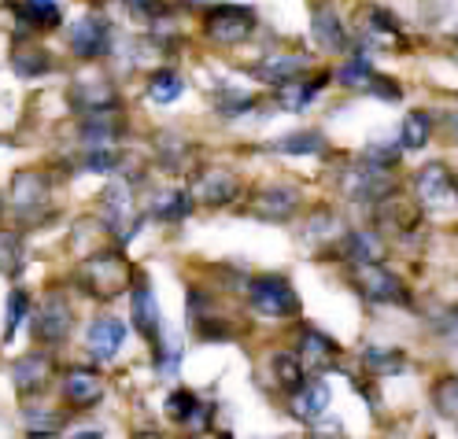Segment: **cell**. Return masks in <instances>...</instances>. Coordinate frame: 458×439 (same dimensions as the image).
<instances>
[{"label":"cell","instance_id":"1","mask_svg":"<svg viewBox=\"0 0 458 439\" xmlns=\"http://www.w3.org/2000/svg\"><path fill=\"white\" fill-rule=\"evenodd\" d=\"M78 281H81V288L89 291V296L114 300V296H123V291L130 288L133 270H130V262L119 251H97L78 266Z\"/></svg>","mask_w":458,"mask_h":439},{"label":"cell","instance_id":"2","mask_svg":"<svg viewBox=\"0 0 458 439\" xmlns=\"http://www.w3.org/2000/svg\"><path fill=\"white\" fill-rule=\"evenodd\" d=\"M71 329H74V310H71L67 296H64L60 288L45 291L41 303H38V310H34V317H30L34 340L45 343V347H55V343H64V340L71 336Z\"/></svg>","mask_w":458,"mask_h":439},{"label":"cell","instance_id":"3","mask_svg":"<svg viewBox=\"0 0 458 439\" xmlns=\"http://www.w3.org/2000/svg\"><path fill=\"white\" fill-rule=\"evenodd\" d=\"M248 303H251L255 314H263V317H296L300 314L296 288L289 284V277H277V274L255 277L248 284Z\"/></svg>","mask_w":458,"mask_h":439},{"label":"cell","instance_id":"4","mask_svg":"<svg viewBox=\"0 0 458 439\" xmlns=\"http://www.w3.org/2000/svg\"><path fill=\"white\" fill-rule=\"evenodd\" d=\"M48 196H52V182L45 170H15L12 178V207L22 222H38L48 215Z\"/></svg>","mask_w":458,"mask_h":439},{"label":"cell","instance_id":"5","mask_svg":"<svg viewBox=\"0 0 458 439\" xmlns=\"http://www.w3.org/2000/svg\"><path fill=\"white\" fill-rule=\"evenodd\" d=\"M395 189V173L374 163H355L340 173V192L348 199H388Z\"/></svg>","mask_w":458,"mask_h":439},{"label":"cell","instance_id":"6","mask_svg":"<svg viewBox=\"0 0 458 439\" xmlns=\"http://www.w3.org/2000/svg\"><path fill=\"white\" fill-rule=\"evenodd\" d=\"M204 30H208V38L215 45H241L255 30V12L251 8H241V4L211 8L208 19H204Z\"/></svg>","mask_w":458,"mask_h":439},{"label":"cell","instance_id":"7","mask_svg":"<svg viewBox=\"0 0 458 439\" xmlns=\"http://www.w3.org/2000/svg\"><path fill=\"white\" fill-rule=\"evenodd\" d=\"M189 196H196L204 207H225V203H233L241 196V182H237V173H229L222 166H208L192 178Z\"/></svg>","mask_w":458,"mask_h":439},{"label":"cell","instance_id":"8","mask_svg":"<svg viewBox=\"0 0 458 439\" xmlns=\"http://www.w3.org/2000/svg\"><path fill=\"white\" fill-rule=\"evenodd\" d=\"M111 48V22L104 15H81L71 26V52L78 60H100Z\"/></svg>","mask_w":458,"mask_h":439},{"label":"cell","instance_id":"9","mask_svg":"<svg viewBox=\"0 0 458 439\" xmlns=\"http://www.w3.org/2000/svg\"><path fill=\"white\" fill-rule=\"evenodd\" d=\"M71 104H74V111L97 119V114L119 111V93H114V85L107 78H81L71 85Z\"/></svg>","mask_w":458,"mask_h":439},{"label":"cell","instance_id":"10","mask_svg":"<svg viewBox=\"0 0 458 439\" xmlns=\"http://www.w3.org/2000/svg\"><path fill=\"white\" fill-rule=\"evenodd\" d=\"M104 222H107V229L123 244L140 229L137 218H133V196H130V185L126 182H114V185L104 189Z\"/></svg>","mask_w":458,"mask_h":439},{"label":"cell","instance_id":"11","mask_svg":"<svg viewBox=\"0 0 458 439\" xmlns=\"http://www.w3.org/2000/svg\"><path fill=\"white\" fill-rule=\"evenodd\" d=\"M296 362H300L303 373H329L340 362V343H333L318 329H303L300 347H296Z\"/></svg>","mask_w":458,"mask_h":439},{"label":"cell","instance_id":"12","mask_svg":"<svg viewBox=\"0 0 458 439\" xmlns=\"http://www.w3.org/2000/svg\"><path fill=\"white\" fill-rule=\"evenodd\" d=\"M130 314H133V329L145 336V340H159L163 333V317H159V303H156V291L145 277H137L130 284Z\"/></svg>","mask_w":458,"mask_h":439},{"label":"cell","instance_id":"13","mask_svg":"<svg viewBox=\"0 0 458 439\" xmlns=\"http://www.w3.org/2000/svg\"><path fill=\"white\" fill-rule=\"evenodd\" d=\"M55 366H52V355H45V350H30V355H22L15 359L12 366V380H15V392L22 399H30V395H41L48 388V380H52Z\"/></svg>","mask_w":458,"mask_h":439},{"label":"cell","instance_id":"14","mask_svg":"<svg viewBox=\"0 0 458 439\" xmlns=\"http://www.w3.org/2000/svg\"><path fill=\"white\" fill-rule=\"evenodd\" d=\"M355 284L369 303H407V288L385 266H355Z\"/></svg>","mask_w":458,"mask_h":439},{"label":"cell","instance_id":"15","mask_svg":"<svg viewBox=\"0 0 458 439\" xmlns=\"http://www.w3.org/2000/svg\"><path fill=\"white\" fill-rule=\"evenodd\" d=\"M123 343H126V325L119 317H111V314L97 317L93 325L85 329V347H89V355L97 362H111L123 350Z\"/></svg>","mask_w":458,"mask_h":439},{"label":"cell","instance_id":"16","mask_svg":"<svg viewBox=\"0 0 458 439\" xmlns=\"http://www.w3.org/2000/svg\"><path fill=\"white\" fill-rule=\"evenodd\" d=\"M333 255H336V258L355 262V266H381V258H385V244H381L377 232H369V229H355V232H344L340 244H333Z\"/></svg>","mask_w":458,"mask_h":439},{"label":"cell","instance_id":"17","mask_svg":"<svg viewBox=\"0 0 458 439\" xmlns=\"http://www.w3.org/2000/svg\"><path fill=\"white\" fill-rule=\"evenodd\" d=\"M414 192H418V199L425 203V207H447V203L454 199V178H451V170L444 163L421 166L418 178H414Z\"/></svg>","mask_w":458,"mask_h":439},{"label":"cell","instance_id":"18","mask_svg":"<svg viewBox=\"0 0 458 439\" xmlns=\"http://www.w3.org/2000/svg\"><path fill=\"white\" fill-rule=\"evenodd\" d=\"M64 399L74 409H89L104 399V376L97 369H67L64 376Z\"/></svg>","mask_w":458,"mask_h":439},{"label":"cell","instance_id":"19","mask_svg":"<svg viewBox=\"0 0 458 439\" xmlns=\"http://www.w3.org/2000/svg\"><path fill=\"white\" fill-rule=\"evenodd\" d=\"M307 67H310V55L274 52V55H267L263 63H255V67H251V74L259 78V81H270V85H289V81H296Z\"/></svg>","mask_w":458,"mask_h":439},{"label":"cell","instance_id":"20","mask_svg":"<svg viewBox=\"0 0 458 439\" xmlns=\"http://www.w3.org/2000/svg\"><path fill=\"white\" fill-rule=\"evenodd\" d=\"M300 207V192L289 189V185H274V189H263L259 196L251 199V211L267 218V222H284V218H293Z\"/></svg>","mask_w":458,"mask_h":439},{"label":"cell","instance_id":"21","mask_svg":"<svg viewBox=\"0 0 458 439\" xmlns=\"http://www.w3.org/2000/svg\"><path fill=\"white\" fill-rule=\"evenodd\" d=\"M166 418L204 432L208 428V402H199L196 392H189V388H174L166 395Z\"/></svg>","mask_w":458,"mask_h":439},{"label":"cell","instance_id":"22","mask_svg":"<svg viewBox=\"0 0 458 439\" xmlns=\"http://www.w3.org/2000/svg\"><path fill=\"white\" fill-rule=\"evenodd\" d=\"M289 409H293V418H300V421H318L329 409V384L326 380H310V384H303L293 395Z\"/></svg>","mask_w":458,"mask_h":439},{"label":"cell","instance_id":"23","mask_svg":"<svg viewBox=\"0 0 458 439\" xmlns=\"http://www.w3.org/2000/svg\"><path fill=\"white\" fill-rule=\"evenodd\" d=\"M377 222L388 225V229H395V232H414L421 225V215H418V207H414L411 199L388 196V199L377 203Z\"/></svg>","mask_w":458,"mask_h":439},{"label":"cell","instance_id":"24","mask_svg":"<svg viewBox=\"0 0 458 439\" xmlns=\"http://www.w3.org/2000/svg\"><path fill=\"white\" fill-rule=\"evenodd\" d=\"M310 34L326 52H344L348 48V30H344V22L329 8H314L310 12Z\"/></svg>","mask_w":458,"mask_h":439},{"label":"cell","instance_id":"25","mask_svg":"<svg viewBox=\"0 0 458 439\" xmlns=\"http://www.w3.org/2000/svg\"><path fill=\"white\" fill-rule=\"evenodd\" d=\"M12 67L19 78H41L52 71V55L45 45H34V41H15L12 48Z\"/></svg>","mask_w":458,"mask_h":439},{"label":"cell","instance_id":"26","mask_svg":"<svg viewBox=\"0 0 458 439\" xmlns=\"http://www.w3.org/2000/svg\"><path fill=\"white\" fill-rule=\"evenodd\" d=\"M326 81H329V74H314V81H310V78H296V81H289V85H281L277 100H281L284 111H307V104L326 89Z\"/></svg>","mask_w":458,"mask_h":439},{"label":"cell","instance_id":"27","mask_svg":"<svg viewBox=\"0 0 458 439\" xmlns=\"http://www.w3.org/2000/svg\"><path fill=\"white\" fill-rule=\"evenodd\" d=\"M12 12L19 15L22 26H34V30H55L64 22L60 4H48V0H34V4H12Z\"/></svg>","mask_w":458,"mask_h":439},{"label":"cell","instance_id":"28","mask_svg":"<svg viewBox=\"0 0 458 439\" xmlns=\"http://www.w3.org/2000/svg\"><path fill=\"white\" fill-rule=\"evenodd\" d=\"M270 369H274L277 388L293 392V395H296V392L307 384V376H303V369H300V362H296V355H293V350H277V355L270 359Z\"/></svg>","mask_w":458,"mask_h":439},{"label":"cell","instance_id":"29","mask_svg":"<svg viewBox=\"0 0 458 439\" xmlns=\"http://www.w3.org/2000/svg\"><path fill=\"white\" fill-rule=\"evenodd\" d=\"M22 425L30 428V435H55L64 428V414L60 409H45V406H26L22 409Z\"/></svg>","mask_w":458,"mask_h":439},{"label":"cell","instance_id":"30","mask_svg":"<svg viewBox=\"0 0 458 439\" xmlns=\"http://www.w3.org/2000/svg\"><path fill=\"white\" fill-rule=\"evenodd\" d=\"M22 262H26V255H22V237H19L15 229H0V274L15 277V274L22 270Z\"/></svg>","mask_w":458,"mask_h":439},{"label":"cell","instance_id":"31","mask_svg":"<svg viewBox=\"0 0 458 439\" xmlns=\"http://www.w3.org/2000/svg\"><path fill=\"white\" fill-rule=\"evenodd\" d=\"M192 211V196L189 192H159L152 203V215L163 222H182Z\"/></svg>","mask_w":458,"mask_h":439},{"label":"cell","instance_id":"32","mask_svg":"<svg viewBox=\"0 0 458 439\" xmlns=\"http://www.w3.org/2000/svg\"><path fill=\"white\" fill-rule=\"evenodd\" d=\"M277 152H284V156H318V152H326V137L318 130H303V133L277 140Z\"/></svg>","mask_w":458,"mask_h":439},{"label":"cell","instance_id":"33","mask_svg":"<svg viewBox=\"0 0 458 439\" xmlns=\"http://www.w3.org/2000/svg\"><path fill=\"white\" fill-rule=\"evenodd\" d=\"M178 362H182V340L170 333V329H163L159 340H156V369H159L163 376H174Z\"/></svg>","mask_w":458,"mask_h":439},{"label":"cell","instance_id":"34","mask_svg":"<svg viewBox=\"0 0 458 439\" xmlns=\"http://www.w3.org/2000/svg\"><path fill=\"white\" fill-rule=\"evenodd\" d=\"M114 137H119V122H114L111 114H97V119L81 122V140L93 144V148H107Z\"/></svg>","mask_w":458,"mask_h":439},{"label":"cell","instance_id":"35","mask_svg":"<svg viewBox=\"0 0 458 439\" xmlns=\"http://www.w3.org/2000/svg\"><path fill=\"white\" fill-rule=\"evenodd\" d=\"M428 130H433L428 114H425V111H411L407 119H403V140H399V144H403L407 152H418V148H425Z\"/></svg>","mask_w":458,"mask_h":439},{"label":"cell","instance_id":"36","mask_svg":"<svg viewBox=\"0 0 458 439\" xmlns=\"http://www.w3.org/2000/svg\"><path fill=\"white\" fill-rule=\"evenodd\" d=\"M182 78L174 74V71H156L152 78H148V97L156 100V104H170V100H178L182 97Z\"/></svg>","mask_w":458,"mask_h":439},{"label":"cell","instance_id":"37","mask_svg":"<svg viewBox=\"0 0 458 439\" xmlns=\"http://www.w3.org/2000/svg\"><path fill=\"white\" fill-rule=\"evenodd\" d=\"M433 402L447 421H458V376H440L433 388Z\"/></svg>","mask_w":458,"mask_h":439},{"label":"cell","instance_id":"38","mask_svg":"<svg viewBox=\"0 0 458 439\" xmlns=\"http://www.w3.org/2000/svg\"><path fill=\"white\" fill-rule=\"evenodd\" d=\"M369 63H366V55H352V63H344L340 67V85H348V89H366V81H369Z\"/></svg>","mask_w":458,"mask_h":439},{"label":"cell","instance_id":"39","mask_svg":"<svg viewBox=\"0 0 458 439\" xmlns=\"http://www.w3.org/2000/svg\"><path fill=\"white\" fill-rule=\"evenodd\" d=\"M366 366H369V373H381V376H388V373H399L403 369V355L399 350H366Z\"/></svg>","mask_w":458,"mask_h":439},{"label":"cell","instance_id":"40","mask_svg":"<svg viewBox=\"0 0 458 439\" xmlns=\"http://www.w3.org/2000/svg\"><path fill=\"white\" fill-rule=\"evenodd\" d=\"M26 310H30V296H26V291H19V288H12V296H8V321H4V340L15 336V329H19V321L26 317Z\"/></svg>","mask_w":458,"mask_h":439},{"label":"cell","instance_id":"41","mask_svg":"<svg viewBox=\"0 0 458 439\" xmlns=\"http://www.w3.org/2000/svg\"><path fill=\"white\" fill-rule=\"evenodd\" d=\"M119 166H123V156L114 148H93L89 156H85V170H93V173H111Z\"/></svg>","mask_w":458,"mask_h":439},{"label":"cell","instance_id":"42","mask_svg":"<svg viewBox=\"0 0 458 439\" xmlns=\"http://www.w3.org/2000/svg\"><path fill=\"white\" fill-rule=\"evenodd\" d=\"M215 104H218L222 114H244V111L255 107V100H251L248 93H229V89H222V93L215 97Z\"/></svg>","mask_w":458,"mask_h":439},{"label":"cell","instance_id":"43","mask_svg":"<svg viewBox=\"0 0 458 439\" xmlns=\"http://www.w3.org/2000/svg\"><path fill=\"white\" fill-rule=\"evenodd\" d=\"M366 89L377 93V97H385V100H399V97H403V89H399V85H395L392 78H385V74H369Z\"/></svg>","mask_w":458,"mask_h":439},{"label":"cell","instance_id":"44","mask_svg":"<svg viewBox=\"0 0 458 439\" xmlns=\"http://www.w3.org/2000/svg\"><path fill=\"white\" fill-rule=\"evenodd\" d=\"M67 439H104V435H100L97 428H74Z\"/></svg>","mask_w":458,"mask_h":439},{"label":"cell","instance_id":"45","mask_svg":"<svg viewBox=\"0 0 458 439\" xmlns=\"http://www.w3.org/2000/svg\"><path fill=\"white\" fill-rule=\"evenodd\" d=\"M340 425H326V428H318V439H340Z\"/></svg>","mask_w":458,"mask_h":439},{"label":"cell","instance_id":"46","mask_svg":"<svg viewBox=\"0 0 458 439\" xmlns=\"http://www.w3.org/2000/svg\"><path fill=\"white\" fill-rule=\"evenodd\" d=\"M447 333H451V340H458V307L451 310V321H447Z\"/></svg>","mask_w":458,"mask_h":439},{"label":"cell","instance_id":"47","mask_svg":"<svg viewBox=\"0 0 458 439\" xmlns=\"http://www.w3.org/2000/svg\"><path fill=\"white\" fill-rule=\"evenodd\" d=\"M133 439H163V435L152 432V428H140V432H133Z\"/></svg>","mask_w":458,"mask_h":439},{"label":"cell","instance_id":"48","mask_svg":"<svg viewBox=\"0 0 458 439\" xmlns=\"http://www.w3.org/2000/svg\"><path fill=\"white\" fill-rule=\"evenodd\" d=\"M451 133L458 137V114H451Z\"/></svg>","mask_w":458,"mask_h":439},{"label":"cell","instance_id":"49","mask_svg":"<svg viewBox=\"0 0 458 439\" xmlns=\"http://www.w3.org/2000/svg\"><path fill=\"white\" fill-rule=\"evenodd\" d=\"M30 439H60V435H30Z\"/></svg>","mask_w":458,"mask_h":439},{"label":"cell","instance_id":"50","mask_svg":"<svg viewBox=\"0 0 458 439\" xmlns=\"http://www.w3.org/2000/svg\"><path fill=\"white\" fill-rule=\"evenodd\" d=\"M0 215H4V199H0Z\"/></svg>","mask_w":458,"mask_h":439},{"label":"cell","instance_id":"51","mask_svg":"<svg viewBox=\"0 0 458 439\" xmlns=\"http://www.w3.org/2000/svg\"><path fill=\"white\" fill-rule=\"evenodd\" d=\"M454 196H458V182H454Z\"/></svg>","mask_w":458,"mask_h":439}]
</instances>
